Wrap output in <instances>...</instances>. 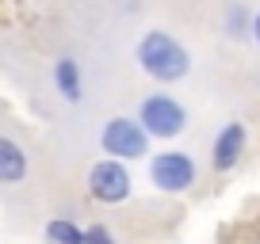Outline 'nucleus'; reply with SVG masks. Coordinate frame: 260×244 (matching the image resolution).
Returning a JSON list of instances; mask_svg holds the SVG:
<instances>
[{"label": "nucleus", "instance_id": "nucleus-1", "mask_svg": "<svg viewBox=\"0 0 260 244\" xmlns=\"http://www.w3.org/2000/svg\"><path fill=\"white\" fill-rule=\"evenodd\" d=\"M134 61L138 69L157 84H180L191 73V54L187 46L165 27H149L138 42H134Z\"/></svg>", "mask_w": 260, "mask_h": 244}, {"label": "nucleus", "instance_id": "nucleus-2", "mask_svg": "<svg viewBox=\"0 0 260 244\" xmlns=\"http://www.w3.org/2000/svg\"><path fill=\"white\" fill-rule=\"evenodd\" d=\"M199 183V164L184 149H165L149 153V187L161 195H184Z\"/></svg>", "mask_w": 260, "mask_h": 244}, {"label": "nucleus", "instance_id": "nucleus-3", "mask_svg": "<svg viewBox=\"0 0 260 244\" xmlns=\"http://www.w3.org/2000/svg\"><path fill=\"white\" fill-rule=\"evenodd\" d=\"M149 134L138 118L130 114H111V118L100 126V149L115 160H146L149 156Z\"/></svg>", "mask_w": 260, "mask_h": 244}, {"label": "nucleus", "instance_id": "nucleus-4", "mask_svg": "<svg viewBox=\"0 0 260 244\" xmlns=\"http://www.w3.org/2000/svg\"><path fill=\"white\" fill-rule=\"evenodd\" d=\"M134 118L146 126L149 138H161V141H172L187 130V107L180 103L176 96L169 92H149L146 99L138 103V114Z\"/></svg>", "mask_w": 260, "mask_h": 244}, {"label": "nucleus", "instance_id": "nucleus-5", "mask_svg": "<svg viewBox=\"0 0 260 244\" xmlns=\"http://www.w3.org/2000/svg\"><path fill=\"white\" fill-rule=\"evenodd\" d=\"M84 187L96 202L104 206H122L130 195H134V179H130V168L126 160H115V156H104L88 168L84 176Z\"/></svg>", "mask_w": 260, "mask_h": 244}, {"label": "nucleus", "instance_id": "nucleus-6", "mask_svg": "<svg viewBox=\"0 0 260 244\" xmlns=\"http://www.w3.org/2000/svg\"><path fill=\"white\" fill-rule=\"evenodd\" d=\"M245 145H249V130H245V122H226L218 134H214V141H211V168L214 172H234L237 164H241V156H245Z\"/></svg>", "mask_w": 260, "mask_h": 244}, {"label": "nucleus", "instance_id": "nucleus-7", "mask_svg": "<svg viewBox=\"0 0 260 244\" xmlns=\"http://www.w3.org/2000/svg\"><path fill=\"white\" fill-rule=\"evenodd\" d=\"M31 176V156L16 138L0 134V187H19Z\"/></svg>", "mask_w": 260, "mask_h": 244}, {"label": "nucleus", "instance_id": "nucleus-8", "mask_svg": "<svg viewBox=\"0 0 260 244\" xmlns=\"http://www.w3.org/2000/svg\"><path fill=\"white\" fill-rule=\"evenodd\" d=\"M54 92L65 99V103H81L84 99V73L77 65V57H57L54 61Z\"/></svg>", "mask_w": 260, "mask_h": 244}, {"label": "nucleus", "instance_id": "nucleus-9", "mask_svg": "<svg viewBox=\"0 0 260 244\" xmlns=\"http://www.w3.org/2000/svg\"><path fill=\"white\" fill-rule=\"evenodd\" d=\"M222 34L234 42H245L252 34V12L245 8L241 0H230L226 12H222Z\"/></svg>", "mask_w": 260, "mask_h": 244}, {"label": "nucleus", "instance_id": "nucleus-10", "mask_svg": "<svg viewBox=\"0 0 260 244\" xmlns=\"http://www.w3.org/2000/svg\"><path fill=\"white\" fill-rule=\"evenodd\" d=\"M81 236H84V229L73 218H50L42 225V240L46 244H81Z\"/></svg>", "mask_w": 260, "mask_h": 244}, {"label": "nucleus", "instance_id": "nucleus-11", "mask_svg": "<svg viewBox=\"0 0 260 244\" xmlns=\"http://www.w3.org/2000/svg\"><path fill=\"white\" fill-rule=\"evenodd\" d=\"M81 244H115V236H111L107 225H88L84 236H81Z\"/></svg>", "mask_w": 260, "mask_h": 244}, {"label": "nucleus", "instance_id": "nucleus-12", "mask_svg": "<svg viewBox=\"0 0 260 244\" xmlns=\"http://www.w3.org/2000/svg\"><path fill=\"white\" fill-rule=\"evenodd\" d=\"M249 38H252V42H256V46H260V8L252 12V34H249Z\"/></svg>", "mask_w": 260, "mask_h": 244}]
</instances>
